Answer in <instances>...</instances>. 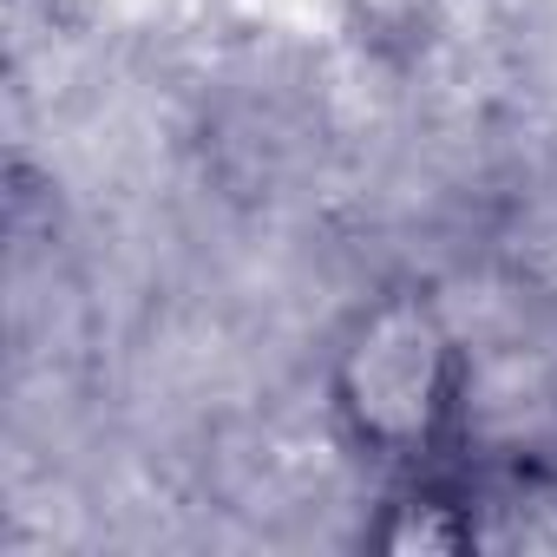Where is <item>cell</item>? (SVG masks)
I'll return each instance as SVG.
<instances>
[{"instance_id":"6da1fadb","label":"cell","mask_w":557,"mask_h":557,"mask_svg":"<svg viewBox=\"0 0 557 557\" xmlns=\"http://www.w3.org/2000/svg\"><path fill=\"white\" fill-rule=\"evenodd\" d=\"M322 407L342 453L374 472H420L472 453V348L420 275L368 289L329 342Z\"/></svg>"},{"instance_id":"7a4b0ae2","label":"cell","mask_w":557,"mask_h":557,"mask_svg":"<svg viewBox=\"0 0 557 557\" xmlns=\"http://www.w3.org/2000/svg\"><path fill=\"white\" fill-rule=\"evenodd\" d=\"M374 505L361 518V544L381 557H472L492 544L498 524V479L479 466V453L374 479Z\"/></svg>"},{"instance_id":"3957f363","label":"cell","mask_w":557,"mask_h":557,"mask_svg":"<svg viewBox=\"0 0 557 557\" xmlns=\"http://www.w3.org/2000/svg\"><path fill=\"white\" fill-rule=\"evenodd\" d=\"M544 394H550V413H557V348H550V374H544Z\"/></svg>"}]
</instances>
